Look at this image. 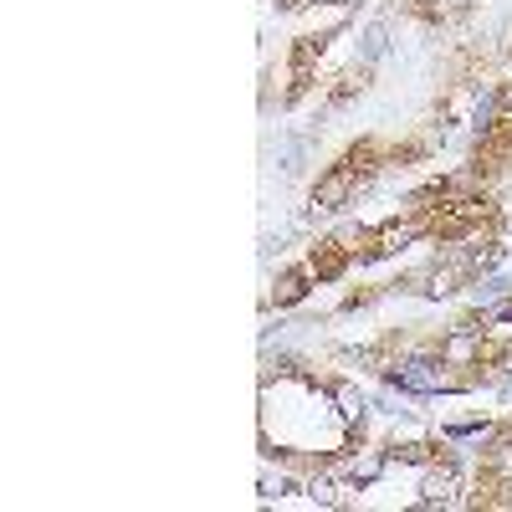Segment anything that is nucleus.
<instances>
[{
	"label": "nucleus",
	"instance_id": "nucleus-1",
	"mask_svg": "<svg viewBox=\"0 0 512 512\" xmlns=\"http://www.w3.org/2000/svg\"><path fill=\"white\" fill-rule=\"evenodd\" d=\"M359 180H364V175H354L349 164H338L333 175H323V180H318V190H313V205H318V210H344V205L354 200Z\"/></svg>",
	"mask_w": 512,
	"mask_h": 512
},
{
	"label": "nucleus",
	"instance_id": "nucleus-2",
	"mask_svg": "<svg viewBox=\"0 0 512 512\" xmlns=\"http://www.w3.org/2000/svg\"><path fill=\"white\" fill-rule=\"evenodd\" d=\"M349 251H354V246H344V241H318L313 256H308V272L323 277V282H333L338 272L349 267Z\"/></svg>",
	"mask_w": 512,
	"mask_h": 512
},
{
	"label": "nucleus",
	"instance_id": "nucleus-3",
	"mask_svg": "<svg viewBox=\"0 0 512 512\" xmlns=\"http://www.w3.org/2000/svg\"><path fill=\"white\" fill-rule=\"evenodd\" d=\"M344 472H349L354 487H369V482L384 472V451H359V456H349V461H344Z\"/></svg>",
	"mask_w": 512,
	"mask_h": 512
},
{
	"label": "nucleus",
	"instance_id": "nucleus-4",
	"mask_svg": "<svg viewBox=\"0 0 512 512\" xmlns=\"http://www.w3.org/2000/svg\"><path fill=\"white\" fill-rule=\"evenodd\" d=\"M425 492H431V502H456V492H461V477H456V466L451 461H441L431 477H425Z\"/></svg>",
	"mask_w": 512,
	"mask_h": 512
},
{
	"label": "nucleus",
	"instance_id": "nucleus-5",
	"mask_svg": "<svg viewBox=\"0 0 512 512\" xmlns=\"http://www.w3.org/2000/svg\"><path fill=\"white\" fill-rule=\"evenodd\" d=\"M303 292H308V272H282L272 297H277V308H292V303H303Z\"/></svg>",
	"mask_w": 512,
	"mask_h": 512
}]
</instances>
